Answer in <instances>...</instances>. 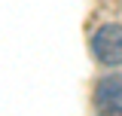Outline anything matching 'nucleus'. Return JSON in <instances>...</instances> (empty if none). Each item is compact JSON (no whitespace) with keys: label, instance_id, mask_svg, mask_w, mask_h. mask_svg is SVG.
<instances>
[{"label":"nucleus","instance_id":"obj_2","mask_svg":"<svg viewBox=\"0 0 122 116\" xmlns=\"http://www.w3.org/2000/svg\"><path fill=\"white\" fill-rule=\"evenodd\" d=\"M95 107L98 110H110V113H119L122 110V76H104L98 89H95Z\"/></svg>","mask_w":122,"mask_h":116},{"label":"nucleus","instance_id":"obj_3","mask_svg":"<svg viewBox=\"0 0 122 116\" xmlns=\"http://www.w3.org/2000/svg\"><path fill=\"white\" fill-rule=\"evenodd\" d=\"M119 113H122V110H119Z\"/></svg>","mask_w":122,"mask_h":116},{"label":"nucleus","instance_id":"obj_1","mask_svg":"<svg viewBox=\"0 0 122 116\" xmlns=\"http://www.w3.org/2000/svg\"><path fill=\"white\" fill-rule=\"evenodd\" d=\"M92 52L101 64H122V25H104L92 37Z\"/></svg>","mask_w":122,"mask_h":116}]
</instances>
